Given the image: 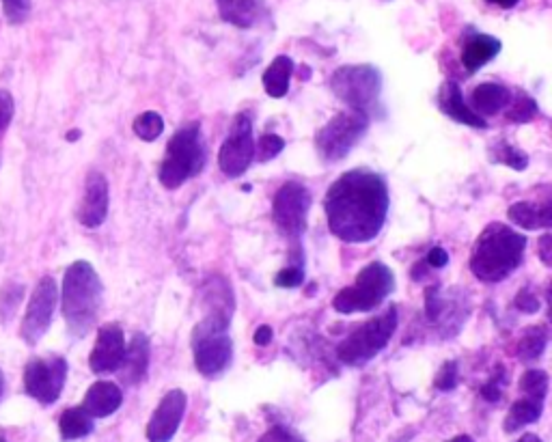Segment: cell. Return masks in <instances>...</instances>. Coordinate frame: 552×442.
<instances>
[{"mask_svg":"<svg viewBox=\"0 0 552 442\" xmlns=\"http://www.w3.org/2000/svg\"><path fill=\"white\" fill-rule=\"evenodd\" d=\"M311 192L300 182H285L272 201V218L281 236L298 240L307 229Z\"/></svg>","mask_w":552,"mask_h":442,"instance_id":"30bf717a","label":"cell"},{"mask_svg":"<svg viewBox=\"0 0 552 442\" xmlns=\"http://www.w3.org/2000/svg\"><path fill=\"white\" fill-rule=\"evenodd\" d=\"M548 345V333L544 326H535L524 330V335L520 337L518 345H516V356L520 361H535V358H540Z\"/></svg>","mask_w":552,"mask_h":442,"instance_id":"4316f807","label":"cell"},{"mask_svg":"<svg viewBox=\"0 0 552 442\" xmlns=\"http://www.w3.org/2000/svg\"><path fill=\"white\" fill-rule=\"evenodd\" d=\"M518 442H542V440H540V438H537L535 434H524V436H522V438H520Z\"/></svg>","mask_w":552,"mask_h":442,"instance_id":"f6af8a7d","label":"cell"},{"mask_svg":"<svg viewBox=\"0 0 552 442\" xmlns=\"http://www.w3.org/2000/svg\"><path fill=\"white\" fill-rule=\"evenodd\" d=\"M149 361H151V343L147 335L136 333L130 345H126V356H123L121 371H119L121 380L130 386L141 384L149 371Z\"/></svg>","mask_w":552,"mask_h":442,"instance_id":"ac0fdd59","label":"cell"},{"mask_svg":"<svg viewBox=\"0 0 552 442\" xmlns=\"http://www.w3.org/2000/svg\"><path fill=\"white\" fill-rule=\"evenodd\" d=\"M104 287L89 261H74L65 270L61 285V311L69 335L80 339L95 326L102 311Z\"/></svg>","mask_w":552,"mask_h":442,"instance_id":"7a4b0ae2","label":"cell"},{"mask_svg":"<svg viewBox=\"0 0 552 442\" xmlns=\"http://www.w3.org/2000/svg\"><path fill=\"white\" fill-rule=\"evenodd\" d=\"M253 341H255L257 345H268V343L272 341V328H270V326H259V328L255 330Z\"/></svg>","mask_w":552,"mask_h":442,"instance_id":"b9f144b4","label":"cell"},{"mask_svg":"<svg viewBox=\"0 0 552 442\" xmlns=\"http://www.w3.org/2000/svg\"><path fill=\"white\" fill-rule=\"evenodd\" d=\"M535 115H537V102H535L533 98H529L527 93H522V91H520V93H518V98H516V102L512 104V108H509L507 117L512 119V121H516V123H527V121H531Z\"/></svg>","mask_w":552,"mask_h":442,"instance_id":"1f68e13d","label":"cell"},{"mask_svg":"<svg viewBox=\"0 0 552 442\" xmlns=\"http://www.w3.org/2000/svg\"><path fill=\"white\" fill-rule=\"evenodd\" d=\"M229 320L216 315H205L195 326L192 333V352H195V365L203 376L212 378L223 374L231 365L233 358V343L227 335Z\"/></svg>","mask_w":552,"mask_h":442,"instance_id":"ba28073f","label":"cell"},{"mask_svg":"<svg viewBox=\"0 0 552 442\" xmlns=\"http://www.w3.org/2000/svg\"><path fill=\"white\" fill-rule=\"evenodd\" d=\"M220 18L238 26V29H251L257 24L261 5L259 0H216Z\"/></svg>","mask_w":552,"mask_h":442,"instance_id":"603a6c76","label":"cell"},{"mask_svg":"<svg viewBox=\"0 0 552 442\" xmlns=\"http://www.w3.org/2000/svg\"><path fill=\"white\" fill-rule=\"evenodd\" d=\"M95 419L85 408H67L59 417V432L63 440H80L93 432Z\"/></svg>","mask_w":552,"mask_h":442,"instance_id":"484cf974","label":"cell"},{"mask_svg":"<svg viewBox=\"0 0 552 442\" xmlns=\"http://www.w3.org/2000/svg\"><path fill=\"white\" fill-rule=\"evenodd\" d=\"M330 89L350 110L374 117L380 110L382 76L374 65H343L330 78Z\"/></svg>","mask_w":552,"mask_h":442,"instance_id":"52a82bcc","label":"cell"},{"mask_svg":"<svg viewBox=\"0 0 552 442\" xmlns=\"http://www.w3.org/2000/svg\"><path fill=\"white\" fill-rule=\"evenodd\" d=\"M509 220L520 229H550L552 227V205L550 203H531L520 201L509 207Z\"/></svg>","mask_w":552,"mask_h":442,"instance_id":"44dd1931","label":"cell"},{"mask_svg":"<svg viewBox=\"0 0 552 442\" xmlns=\"http://www.w3.org/2000/svg\"><path fill=\"white\" fill-rule=\"evenodd\" d=\"M13 113H16V102L13 95L7 89H0V136L7 132L13 121Z\"/></svg>","mask_w":552,"mask_h":442,"instance_id":"d590c367","label":"cell"},{"mask_svg":"<svg viewBox=\"0 0 552 442\" xmlns=\"http://www.w3.org/2000/svg\"><path fill=\"white\" fill-rule=\"evenodd\" d=\"M123 404V393L115 382H106L100 380L91 384V389L87 391L85 399H82V408L91 414L93 419H104L115 414Z\"/></svg>","mask_w":552,"mask_h":442,"instance_id":"d6986e66","label":"cell"},{"mask_svg":"<svg viewBox=\"0 0 552 442\" xmlns=\"http://www.w3.org/2000/svg\"><path fill=\"white\" fill-rule=\"evenodd\" d=\"M164 132V119L156 113V110H147V113L138 115L134 119V134L143 141L151 143Z\"/></svg>","mask_w":552,"mask_h":442,"instance_id":"f546056e","label":"cell"},{"mask_svg":"<svg viewBox=\"0 0 552 442\" xmlns=\"http://www.w3.org/2000/svg\"><path fill=\"white\" fill-rule=\"evenodd\" d=\"M24 393L41 406H52L63 393L67 380V361L63 356L33 358L24 367Z\"/></svg>","mask_w":552,"mask_h":442,"instance_id":"8fae6325","label":"cell"},{"mask_svg":"<svg viewBox=\"0 0 552 442\" xmlns=\"http://www.w3.org/2000/svg\"><path fill=\"white\" fill-rule=\"evenodd\" d=\"M542 412H544V402H540V399H531V397L518 399V402H514L512 408H509L505 417V425H503L505 432L514 434L522 430V427L540 421Z\"/></svg>","mask_w":552,"mask_h":442,"instance_id":"d4e9b609","label":"cell"},{"mask_svg":"<svg viewBox=\"0 0 552 442\" xmlns=\"http://www.w3.org/2000/svg\"><path fill=\"white\" fill-rule=\"evenodd\" d=\"M503 44L501 39H496L492 35H483V33H475L471 37H466L464 46H462V63L468 69V72L475 74L477 69H481L483 65H488L496 54L501 52Z\"/></svg>","mask_w":552,"mask_h":442,"instance_id":"ffe728a7","label":"cell"},{"mask_svg":"<svg viewBox=\"0 0 552 442\" xmlns=\"http://www.w3.org/2000/svg\"><path fill=\"white\" fill-rule=\"evenodd\" d=\"M257 442H305L298 434L292 430H287L283 425H276L272 430H268L264 436H261Z\"/></svg>","mask_w":552,"mask_h":442,"instance_id":"74e56055","label":"cell"},{"mask_svg":"<svg viewBox=\"0 0 552 442\" xmlns=\"http://www.w3.org/2000/svg\"><path fill=\"white\" fill-rule=\"evenodd\" d=\"M22 296H24L22 285L9 283L5 287V292L0 294V315H3V320H7V317H11L13 313H16V307L22 302Z\"/></svg>","mask_w":552,"mask_h":442,"instance_id":"e575fe53","label":"cell"},{"mask_svg":"<svg viewBox=\"0 0 552 442\" xmlns=\"http://www.w3.org/2000/svg\"><path fill=\"white\" fill-rule=\"evenodd\" d=\"M123 356H126V339L119 324H104L98 330L93 352L89 356V367L93 374H113L119 371Z\"/></svg>","mask_w":552,"mask_h":442,"instance_id":"2e32d148","label":"cell"},{"mask_svg":"<svg viewBox=\"0 0 552 442\" xmlns=\"http://www.w3.org/2000/svg\"><path fill=\"white\" fill-rule=\"evenodd\" d=\"M207 162V149L201 136V126L186 123L179 128L167 145V154L160 164V184L169 190L184 186L188 179L197 177Z\"/></svg>","mask_w":552,"mask_h":442,"instance_id":"277c9868","label":"cell"},{"mask_svg":"<svg viewBox=\"0 0 552 442\" xmlns=\"http://www.w3.org/2000/svg\"><path fill=\"white\" fill-rule=\"evenodd\" d=\"M395 292L393 270L382 261H371L356 276L352 287H345L335 296L333 307L339 313H367L378 309Z\"/></svg>","mask_w":552,"mask_h":442,"instance_id":"8992f818","label":"cell"},{"mask_svg":"<svg viewBox=\"0 0 552 442\" xmlns=\"http://www.w3.org/2000/svg\"><path fill=\"white\" fill-rule=\"evenodd\" d=\"M255 160L253 123L248 115H238L231 123L229 136L218 151V167L227 177L236 179L248 171Z\"/></svg>","mask_w":552,"mask_h":442,"instance_id":"4fadbf2b","label":"cell"},{"mask_svg":"<svg viewBox=\"0 0 552 442\" xmlns=\"http://www.w3.org/2000/svg\"><path fill=\"white\" fill-rule=\"evenodd\" d=\"M490 158H492V162L507 164V167H512L516 171H524L529 167V156L524 154V151H520L518 147L509 145L505 141H499L496 145H492Z\"/></svg>","mask_w":552,"mask_h":442,"instance_id":"83f0119b","label":"cell"},{"mask_svg":"<svg viewBox=\"0 0 552 442\" xmlns=\"http://www.w3.org/2000/svg\"><path fill=\"white\" fill-rule=\"evenodd\" d=\"M540 257L546 266L552 264V236L550 233H544L540 238Z\"/></svg>","mask_w":552,"mask_h":442,"instance_id":"60d3db41","label":"cell"},{"mask_svg":"<svg viewBox=\"0 0 552 442\" xmlns=\"http://www.w3.org/2000/svg\"><path fill=\"white\" fill-rule=\"evenodd\" d=\"M438 106L447 117H451L453 121L462 123V126H471V128H488V123L483 117H479L475 110L464 102V95L458 82H445L443 87H440L438 93Z\"/></svg>","mask_w":552,"mask_h":442,"instance_id":"e0dca14e","label":"cell"},{"mask_svg":"<svg viewBox=\"0 0 552 442\" xmlns=\"http://www.w3.org/2000/svg\"><path fill=\"white\" fill-rule=\"evenodd\" d=\"M367 128L369 117H365L363 113H356V110H343V113L335 115L315 134L317 156L328 164L341 162L365 136Z\"/></svg>","mask_w":552,"mask_h":442,"instance_id":"9c48e42d","label":"cell"},{"mask_svg":"<svg viewBox=\"0 0 552 442\" xmlns=\"http://www.w3.org/2000/svg\"><path fill=\"white\" fill-rule=\"evenodd\" d=\"M285 149V141L281 136L276 134H264L259 136V141L255 143V158L259 162H270L272 158H276Z\"/></svg>","mask_w":552,"mask_h":442,"instance_id":"4dcf8cb0","label":"cell"},{"mask_svg":"<svg viewBox=\"0 0 552 442\" xmlns=\"http://www.w3.org/2000/svg\"><path fill=\"white\" fill-rule=\"evenodd\" d=\"M0 3H3V11H5V18L9 20V24L18 26V24H24L26 20H29L31 7H33L31 0H0Z\"/></svg>","mask_w":552,"mask_h":442,"instance_id":"d6a6232c","label":"cell"},{"mask_svg":"<svg viewBox=\"0 0 552 442\" xmlns=\"http://www.w3.org/2000/svg\"><path fill=\"white\" fill-rule=\"evenodd\" d=\"M389 203V188L378 173L354 169L343 173L328 188L324 212L335 238L348 244H363L380 236Z\"/></svg>","mask_w":552,"mask_h":442,"instance_id":"6da1fadb","label":"cell"},{"mask_svg":"<svg viewBox=\"0 0 552 442\" xmlns=\"http://www.w3.org/2000/svg\"><path fill=\"white\" fill-rule=\"evenodd\" d=\"M57 305H59V285L52 276H44V279H39L37 287L33 289L29 305H26V313L22 317L20 337L26 345H37L46 337L48 328L52 324L54 311H57Z\"/></svg>","mask_w":552,"mask_h":442,"instance_id":"7c38bea8","label":"cell"},{"mask_svg":"<svg viewBox=\"0 0 552 442\" xmlns=\"http://www.w3.org/2000/svg\"><path fill=\"white\" fill-rule=\"evenodd\" d=\"M527 238L503 223H492L481 231L471 255V272L481 283H501L520 268Z\"/></svg>","mask_w":552,"mask_h":442,"instance_id":"3957f363","label":"cell"},{"mask_svg":"<svg viewBox=\"0 0 552 442\" xmlns=\"http://www.w3.org/2000/svg\"><path fill=\"white\" fill-rule=\"evenodd\" d=\"M434 384H436L438 391L455 389V384H458V363L451 361V363H445L443 367H440Z\"/></svg>","mask_w":552,"mask_h":442,"instance_id":"8d00e7d4","label":"cell"},{"mask_svg":"<svg viewBox=\"0 0 552 442\" xmlns=\"http://www.w3.org/2000/svg\"><path fill=\"white\" fill-rule=\"evenodd\" d=\"M449 264V255L445 248H432L430 255H427V266H432V268H445Z\"/></svg>","mask_w":552,"mask_h":442,"instance_id":"ab89813d","label":"cell"},{"mask_svg":"<svg viewBox=\"0 0 552 442\" xmlns=\"http://www.w3.org/2000/svg\"><path fill=\"white\" fill-rule=\"evenodd\" d=\"M5 395V374H3V369H0V399H3Z\"/></svg>","mask_w":552,"mask_h":442,"instance_id":"bcb514c9","label":"cell"},{"mask_svg":"<svg viewBox=\"0 0 552 442\" xmlns=\"http://www.w3.org/2000/svg\"><path fill=\"white\" fill-rule=\"evenodd\" d=\"M509 104H512V91L496 82H486L473 91V110L483 119L501 113Z\"/></svg>","mask_w":552,"mask_h":442,"instance_id":"7402d4cb","label":"cell"},{"mask_svg":"<svg viewBox=\"0 0 552 442\" xmlns=\"http://www.w3.org/2000/svg\"><path fill=\"white\" fill-rule=\"evenodd\" d=\"M397 322H399L397 305H391L384 313L371 317L369 322L352 330V333L339 343L337 348L339 361L348 367H361L369 363L371 358H376L386 345H389L397 330Z\"/></svg>","mask_w":552,"mask_h":442,"instance_id":"5b68a950","label":"cell"},{"mask_svg":"<svg viewBox=\"0 0 552 442\" xmlns=\"http://www.w3.org/2000/svg\"><path fill=\"white\" fill-rule=\"evenodd\" d=\"M188 408V397L184 391L173 389L162 397L160 406L151 414L147 423V440L149 442H171L177 434L179 425L184 421Z\"/></svg>","mask_w":552,"mask_h":442,"instance_id":"5bb4252c","label":"cell"},{"mask_svg":"<svg viewBox=\"0 0 552 442\" xmlns=\"http://www.w3.org/2000/svg\"><path fill=\"white\" fill-rule=\"evenodd\" d=\"M305 281V264L302 261H296L292 266H285L279 274L274 276V285L276 287H285V289H294L302 285Z\"/></svg>","mask_w":552,"mask_h":442,"instance_id":"836d02e7","label":"cell"},{"mask_svg":"<svg viewBox=\"0 0 552 442\" xmlns=\"http://www.w3.org/2000/svg\"><path fill=\"white\" fill-rule=\"evenodd\" d=\"M548 374L542 369H529L524 371L522 378H520V391L531 397V399H540V402H544L546 395H548Z\"/></svg>","mask_w":552,"mask_h":442,"instance_id":"f1b7e54d","label":"cell"},{"mask_svg":"<svg viewBox=\"0 0 552 442\" xmlns=\"http://www.w3.org/2000/svg\"><path fill=\"white\" fill-rule=\"evenodd\" d=\"M516 307L524 313H535L537 309H540V300H537L535 294H531V289L524 287L522 292H518V296H516Z\"/></svg>","mask_w":552,"mask_h":442,"instance_id":"f35d334b","label":"cell"},{"mask_svg":"<svg viewBox=\"0 0 552 442\" xmlns=\"http://www.w3.org/2000/svg\"><path fill=\"white\" fill-rule=\"evenodd\" d=\"M78 136H80V132H78V130H74V132H69V134H67L69 141H74V138H78Z\"/></svg>","mask_w":552,"mask_h":442,"instance_id":"7dc6e473","label":"cell"},{"mask_svg":"<svg viewBox=\"0 0 552 442\" xmlns=\"http://www.w3.org/2000/svg\"><path fill=\"white\" fill-rule=\"evenodd\" d=\"M449 442H475L471 436H466V434H460V436H455V438H451Z\"/></svg>","mask_w":552,"mask_h":442,"instance_id":"ee69618b","label":"cell"},{"mask_svg":"<svg viewBox=\"0 0 552 442\" xmlns=\"http://www.w3.org/2000/svg\"><path fill=\"white\" fill-rule=\"evenodd\" d=\"M110 205V190L108 179L100 171H91L85 182V192H82V201L78 205V223L87 229H98L104 225Z\"/></svg>","mask_w":552,"mask_h":442,"instance_id":"9a60e30c","label":"cell"},{"mask_svg":"<svg viewBox=\"0 0 552 442\" xmlns=\"http://www.w3.org/2000/svg\"><path fill=\"white\" fill-rule=\"evenodd\" d=\"M488 5H494V7H501V9H514L520 0H486Z\"/></svg>","mask_w":552,"mask_h":442,"instance_id":"7bdbcfd3","label":"cell"},{"mask_svg":"<svg viewBox=\"0 0 552 442\" xmlns=\"http://www.w3.org/2000/svg\"><path fill=\"white\" fill-rule=\"evenodd\" d=\"M292 76H294V61L285 57V54L276 57L264 72V89L270 98H285Z\"/></svg>","mask_w":552,"mask_h":442,"instance_id":"cb8c5ba5","label":"cell"},{"mask_svg":"<svg viewBox=\"0 0 552 442\" xmlns=\"http://www.w3.org/2000/svg\"><path fill=\"white\" fill-rule=\"evenodd\" d=\"M0 442H5V440H3V438H0Z\"/></svg>","mask_w":552,"mask_h":442,"instance_id":"c3c4849f","label":"cell"}]
</instances>
